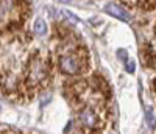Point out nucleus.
<instances>
[{
	"label": "nucleus",
	"instance_id": "f03ea898",
	"mask_svg": "<svg viewBox=\"0 0 156 134\" xmlns=\"http://www.w3.org/2000/svg\"><path fill=\"white\" fill-rule=\"evenodd\" d=\"M86 67L84 51H69L59 58V70L66 75H78Z\"/></svg>",
	"mask_w": 156,
	"mask_h": 134
},
{
	"label": "nucleus",
	"instance_id": "20e7f679",
	"mask_svg": "<svg viewBox=\"0 0 156 134\" xmlns=\"http://www.w3.org/2000/svg\"><path fill=\"white\" fill-rule=\"evenodd\" d=\"M105 11L108 12V14H111L112 17H117V19H120V20H125V22H129L131 20V16H129V12L125 11L123 8H120L119 5H106L105 6Z\"/></svg>",
	"mask_w": 156,
	"mask_h": 134
},
{
	"label": "nucleus",
	"instance_id": "7ed1b4c3",
	"mask_svg": "<svg viewBox=\"0 0 156 134\" xmlns=\"http://www.w3.org/2000/svg\"><path fill=\"white\" fill-rule=\"evenodd\" d=\"M78 122L81 123L83 128H89V129H97L101 125L100 115L90 106H86V108H83L80 111V114H78Z\"/></svg>",
	"mask_w": 156,
	"mask_h": 134
},
{
	"label": "nucleus",
	"instance_id": "423d86ee",
	"mask_svg": "<svg viewBox=\"0 0 156 134\" xmlns=\"http://www.w3.org/2000/svg\"><path fill=\"white\" fill-rule=\"evenodd\" d=\"M147 123H148V126H150L151 129L154 128V117H153L151 109H150V111H147Z\"/></svg>",
	"mask_w": 156,
	"mask_h": 134
},
{
	"label": "nucleus",
	"instance_id": "39448f33",
	"mask_svg": "<svg viewBox=\"0 0 156 134\" xmlns=\"http://www.w3.org/2000/svg\"><path fill=\"white\" fill-rule=\"evenodd\" d=\"M34 31H36V34H39V36L47 34V23H45L42 19H37L36 23H34Z\"/></svg>",
	"mask_w": 156,
	"mask_h": 134
},
{
	"label": "nucleus",
	"instance_id": "0eeeda50",
	"mask_svg": "<svg viewBox=\"0 0 156 134\" xmlns=\"http://www.w3.org/2000/svg\"><path fill=\"white\" fill-rule=\"evenodd\" d=\"M140 3H142V6L150 8V6H153L151 3H154V0H140Z\"/></svg>",
	"mask_w": 156,
	"mask_h": 134
},
{
	"label": "nucleus",
	"instance_id": "f257e3e1",
	"mask_svg": "<svg viewBox=\"0 0 156 134\" xmlns=\"http://www.w3.org/2000/svg\"><path fill=\"white\" fill-rule=\"evenodd\" d=\"M50 75V64L48 59L41 56V55H34L30 62H28V70H27V78L25 83L28 87H37L44 84Z\"/></svg>",
	"mask_w": 156,
	"mask_h": 134
}]
</instances>
